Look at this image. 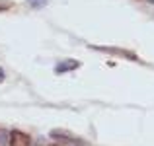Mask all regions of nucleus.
<instances>
[{
	"label": "nucleus",
	"instance_id": "2",
	"mask_svg": "<svg viewBox=\"0 0 154 146\" xmlns=\"http://www.w3.org/2000/svg\"><path fill=\"white\" fill-rule=\"evenodd\" d=\"M31 140L26 132H20V131H12L10 132V146H29Z\"/></svg>",
	"mask_w": 154,
	"mask_h": 146
},
{
	"label": "nucleus",
	"instance_id": "1",
	"mask_svg": "<svg viewBox=\"0 0 154 146\" xmlns=\"http://www.w3.org/2000/svg\"><path fill=\"white\" fill-rule=\"evenodd\" d=\"M49 136L53 140H57L59 144H74V146H82L84 144V140H80V138H76L72 132H68V131H63V129H55V131H51L49 132Z\"/></svg>",
	"mask_w": 154,
	"mask_h": 146
},
{
	"label": "nucleus",
	"instance_id": "3",
	"mask_svg": "<svg viewBox=\"0 0 154 146\" xmlns=\"http://www.w3.org/2000/svg\"><path fill=\"white\" fill-rule=\"evenodd\" d=\"M78 66H80V62H78V60L66 59V60H60V62L57 64V66H55V72H57V74H64V72L74 70V68H78Z\"/></svg>",
	"mask_w": 154,
	"mask_h": 146
},
{
	"label": "nucleus",
	"instance_id": "10",
	"mask_svg": "<svg viewBox=\"0 0 154 146\" xmlns=\"http://www.w3.org/2000/svg\"><path fill=\"white\" fill-rule=\"evenodd\" d=\"M150 2H154V0H150Z\"/></svg>",
	"mask_w": 154,
	"mask_h": 146
},
{
	"label": "nucleus",
	"instance_id": "8",
	"mask_svg": "<svg viewBox=\"0 0 154 146\" xmlns=\"http://www.w3.org/2000/svg\"><path fill=\"white\" fill-rule=\"evenodd\" d=\"M51 146H64V144H51Z\"/></svg>",
	"mask_w": 154,
	"mask_h": 146
},
{
	"label": "nucleus",
	"instance_id": "5",
	"mask_svg": "<svg viewBox=\"0 0 154 146\" xmlns=\"http://www.w3.org/2000/svg\"><path fill=\"white\" fill-rule=\"evenodd\" d=\"M29 2V6H33V8H43L47 4V0H27Z\"/></svg>",
	"mask_w": 154,
	"mask_h": 146
},
{
	"label": "nucleus",
	"instance_id": "6",
	"mask_svg": "<svg viewBox=\"0 0 154 146\" xmlns=\"http://www.w3.org/2000/svg\"><path fill=\"white\" fill-rule=\"evenodd\" d=\"M6 8H10V2H2V0H0V12L6 10Z\"/></svg>",
	"mask_w": 154,
	"mask_h": 146
},
{
	"label": "nucleus",
	"instance_id": "7",
	"mask_svg": "<svg viewBox=\"0 0 154 146\" xmlns=\"http://www.w3.org/2000/svg\"><path fill=\"white\" fill-rule=\"evenodd\" d=\"M4 78H6V74H4V68H2V66H0V84H2V82H4Z\"/></svg>",
	"mask_w": 154,
	"mask_h": 146
},
{
	"label": "nucleus",
	"instance_id": "9",
	"mask_svg": "<svg viewBox=\"0 0 154 146\" xmlns=\"http://www.w3.org/2000/svg\"><path fill=\"white\" fill-rule=\"evenodd\" d=\"M29 146H31V144H29ZM33 146H39V144H33Z\"/></svg>",
	"mask_w": 154,
	"mask_h": 146
},
{
	"label": "nucleus",
	"instance_id": "4",
	"mask_svg": "<svg viewBox=\"0 0 154 146\" xmlns=\"http://www.w3.org/2000/svg\"><path fill=\"white\" fill-rule=\"evenodd\" d=\"M10 144V132L0 129V146H8Z\"/></svg>",
	"mask_w": 154,
	"mask_h": 146
}]
</instances>
